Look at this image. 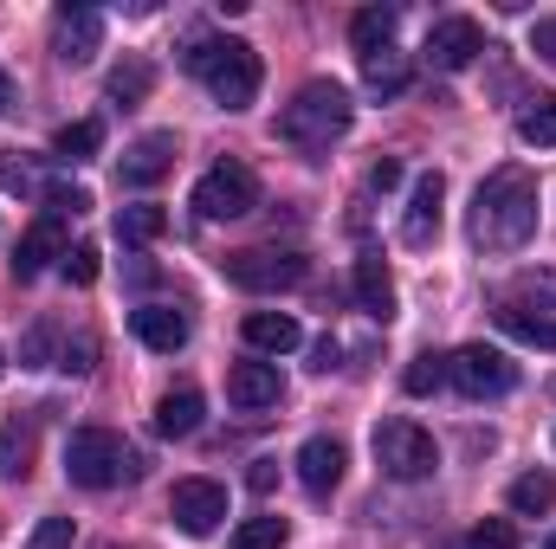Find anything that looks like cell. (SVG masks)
Returning a JSON list of instances; mask_svg holds the SVG:
<instances>
[{
	"label": "cell",
	"instance_id": "cell-1",
	"mask_svg": "<svg viewBox=\"0 0 556 549\" xmlns=\"http://www.w3.org/2000/svg\"><path fill=\"white\" fill-rule=\"evenodd\" d=\"M466 233H472L479 253H518V246H531V233H538V181H531V168H518V162L492 168L479 181V194H472Z\"/></svg>",
	"mask_w": 556,
	"mask_h": 549
},
{
	"label": "cell",
	"instance_id": "cell-2",
	"mask_svg": "<svg viewBox=\"0 0 556 549\" xmlns=\"http://www.w3.org/2000/svg\"><path fill=\"white\" fill-rule=\"evenodd\" d=\"M350 124H356V104H350V91L337 78H311L278 111V137L291 142V149H304V155H330V142L350 137Z\"/></svg>",
	"mask_w": 556,
	"mask_h": 549
},
{
	"label": "cell",
	"instance_id": "cell-3",
	"mask_svg": "<svg viewBox=\"0 0 556 549\" xmlns=\"http://www.w3.org/2000/svg\"><path fill=\"white\" fill-rule=\"evenodd\" d=\"M181 65L214 91L220 111H247V104L260 98V78H266L260 52H253L247 39H194V46L181 52Z\"/></svg>",
	"mask_w": 556,
	"mask_h": 549
},
{
	"label": "cell",
	"instance_id": "cell-4",
	"mask_svg": "<svg viewBox=\"0 0 556 549\" xmlns=\"http://www.w3.org/2000/svg\"><path fill=\"white\" fill-rule=\"evenodd\" d=\"M65 478L85 485V491L130 485V478H142V452L124 433H111V426H78V433L65 439Z\"/></svg>",
	"mask_w": 556,
	"mask_h": 549
},
{
	"label": "cell",
	"instance_id": "cell-5",
	"mask_svg": "<svg viewBox=\"0 0 556 549\" xmlns=\"http://www.w3.org/2000/svg\"><path fill=\"white\" fill-rule=\"evenodd\" d=\"M220 272H227V284H240V291L273 297V291L304 284V278H311V259H304V253H291V246H247V253H227V259H220Z\"/></svg>",
	"mask_w": 556,
	"mask_h": 549
},
{
	"label": "cell",
	"instance_id": "cell-6",
	"mask_svg": "<svg viewBox=\"0 0 556 549\" xmlns=\"http://www.w3.org/2000/svg\"><path fill=\"white\" fill-rule=\"evenodd\" d=\"M446 382H453L466 401H498V395L518 388V362H511L505 349H492V343H466V349L446 356Z\"/></svg>",
	"mask_w": 556,
	"mask_h": 549
},
{
	"label": "cell",
	"instance_id": "cell-7",
	"mask_svg": "<svg viewBox=\"0 0 556 549\" xmlns=\"http://www.w3.org/2000/svg\"><path fill=\"white\" fill-rule=\"evenodd\" d=\"M376 465H382L395 485H415V478H433L440 446H433V433L415 426V420H382V426H376Z\"/></svg>",
	"mask_w": 556,
	"mask_h": 549
},
{
	"label": "cell",
	"instance_id": "cell-8",
	"mask_svg": "<svg viewBox=\"0 0 556 549\" xmlns=\"http://www.w3.org/2000/svg\"><path fill=\"white\" fill-rule=\"evenodd\" d=\"M253 207H260V175L247 162H220L194 181V214L201 220H240Z\"/></svg>",
	"mask_w": 556,
	"mask_h": 549
},
{
	"label": "cell",
	"instance_id": "cell-9",
	"mask_svg": "<svg viewBox=\"0 0 556 549\" xmlns=\"http://www.w3.org/2000/svg\"><path fill=\"white\" fill-rule=\"evenodd\" d=\"M427 65L433 72H466L479 52H485V33H479V20H466V13H446V20H433V33H427Z\"/></svg>",
	"mask_w": 556,
	"mask_h": 549
},
{
	"label": "cell",
	"instance_id": "cell-10",
	"mask_svg": "<svg viewBox=\"0 0 556 549\" xmlns=\"http://www.w3.org/2000/svg\"><path fill=\"white\" fill-rule=\"evenodd\" d=\"M168 518H175L188 537L220 531V518H227V485H214V478H181V485L168 491Z\"/></svg>",
	"mask_w": 556,
	"mask_h": 549
},
{
	"label": "cell",
	"instance_id": "cell-11",
	"mask_svg": "<svg viewBox=\"0 0 556 549\" xmlns=\"http://www.w3.org/2000/svg\"><path fill=\"white\" fill-rule=\"evenodd\" d=\"M440 207H446V175H420L415 194H408V214H402V246H415V253H427L433 240H440Z\"/></svg>",
	"mask_w": 556,
	"mask_h": 549
},
{
	"label": "cell",
	"instance_id": "cell-12",
	"mask_svg": "<svg viewBox=\"0 0 556 549\" xmlns=\"http://www.w3.org/2000/svg\"><path fill=\"white\" fill-rule=\"evenodd\" d=\"M343 465H350V452H343V439H330V433H317V439L298 446V485H304L311 498H330V491L343 485Z\"/></svg>",
	"mask_w": 556,
	"mask_h": 549
},
{
	"label": "cell",
	"instance_id": "cell-13",
	"mask_svg": "<svg viewBox=\"0 0 556 549\" xmlns=\"http://www.w3.org/2000/svg\"><path fill=\"white\" fill-rule=\"evenodd\" d=\"M168 168H175V137H168V130H149V137H137L124 149L117 181H124V188H155Z\"/></svg>",
	"mask_w": 556,
	"mask_h": 549
},
{
	"label": "cell",
	"instance_id": "cell-14",
	"mask_svg": "<svg viewBox=\"0 0 556 549\" xmlns=\"http://www.w3.org/2000/svg\"><path fill=\"white\" fill-rule=\"evenodd\" d=\"M98 46H104V13H98V7H65L59 26H52V52H59L65 65H85Z\"/></svg>",
	"mask_w": 556,
	"mask_h": 549
},
{
	"label": "cell",
	"instance_id": "cell-15",
	"mask_svg": "<svg viewBox=\"0 0 556 549\" xmlns=\"http://www.w3.org/2000/svg\"><path fill=\"white\" fill-rule=\"evenodd\" d=\"M72 246H65V220L59 214H39L33 220V233L20 240V253H13V278H39L52 259H65Z\"/></svg>",
	"mask_w": 556,
	"mask_h": 549
},
{
	"label": "cell",
	"instance_id": "cell-16",
	"mask_svg": "<svg viewBox=\"0 0 556 549\" xmlns=\"http://www.w3.org/2000/svg\"><path fill=\"white\" fill-rule=\"evenodd\" d=\"M130 330H137L142 349H155V356H175V349L188 343V317H181L175 304H137V310H130Z\"/></svg>",
	"mask_w": 556,
	"mask_h": 549
},
{
	"label": "cell",
	"instance_id": "cell-17",
	"mask_svg": "<svg viewBox=\"0 0 556 549\" xmlns=\"http://www.w3.org/2000/svg\"><path fill=\"white\" fill-rule=\"evenodd\" d=\"M278 395H285V382H278L273 362H240V369L227 375V401H233V408H247V413L278 408Z\"/></svg>",
	"mask_w": 556,
	"mask_h": 549
},
{
	"label": "cell",
	"instance_id": "cell-18",
	"mask_svg": "<svg viewBox=\"0 0 556 549\" xmlns=\"http://www.w3.org/2000/svg\"><path fill=\"white\" fill-rule=\"evenodd\" d=\"M240 336H247L260 356H285V349H298V343H304L298 317H285V310H253V317L240 323Z\"/></svg>",
	"mask_w": 556,
	"mask_h": 549
},
{
	"label": "cell",
	"instance_id": "cell-19",
	"mask_svg": "<svg viewBox=\"0 0 556 549\" xmlns=\"http://www.w3.org/2000/svg\"><path fill=\"white\" fill-rule=\"evenodd\" d=\"M201 413H207V401L194 388H168L155 401V433L162 439H188V433H201Z\"/></svg>",
	"mask_w": 556,
	"mask_h": 549
},
{
	"label": "cell",
	"instance_id": "cell-20",
	"mask_svg": "<svg viewBox=\"0 0 556 549\" xmlns=\"http://www.w3.org/2000/svg\"><path fill=\"white\" fill-rule=\"evenodd\" d=\"M356 304L376 317V323H389L395 317V278H389V266L369 253V259H356Z\"/></svg>",
	"mask_w": 556,
	"mask_h": 549
},
{
	"label": "cell",
	"instance_id": "cell-21",
	"mask_svg": "<svg viewBox=\"0 0 556 549\" xmlns=\"http://www.w3.org/2000/svg\"><path fill=\"white\" fill-rule=\"evenodd\" d=\"M363 85H369V98H402L408 85H415V65H408V52H369L363 59Z\"/></svg>",
	"mask_w": 556,
	"mask_h": 549
},
{
	"label": "cell",
	"instance_id": "cell-22",
	"mask_svg": "<svg viewBox=\"0 0 556 549\" xmlns=\"http://www.w3.org/2000/svg\"><path fill=\"white\" fill-rule=\"evenodd\" d=\"M350 46L369 59V52H389L395 46V7H363L356 20H350Z\"/></svg>",
	"mask_w": 556,
	"mask_h": 549
},
{
	"label": "cell",
	"instance_id": "cell-23",
	"mask_svg": "<svg viewBox=\"0 0 556 549\" xmlns=\"http://www.w3.org/2000/svg\"><path fill=\"white\" fill-rule=\"evenodd\" d=\"M0 194H39L46 201V168L26 149H0Z\"/></svg>",
	"mask_w": 556,
	"mask_h": 549
},
{
	"label": "cell",
	"instance_id": "cell-24",
	"mask_svg": "<svg viewBox=\"0 0 556 549\" xmlns=\"http://www.w3.org/2000/svg\"><path fill=\"white\" fill-rule=\"evenodd\" d=\"M498 304H505V310H531V304H538V317H551L556 310V272H525Z\"/></svg>",
	"mask_w": 556,
	"mask_h": 549
},
{
	"label": "cell",
	"instance_id": "cell-25",
	"mask_svg": "<svg viewBox=\"0 0 556 549\" xmlns=\"http://www.w3.org/2000/svg\"><path fill=\"white\" fill-rule=\"evenodd\" d=\"M26 465H33V420L13 413V420L0 426V472H7V478H26Z\"/></svg>",
	"mask_w": 556,
	"mask_h": 549
},
{
	"label": "cell",
	"instance_id": "cell-26",
	"mask_svg": "<svg viewBox=\"0 0 556 549\" xmlns=\"http://www.w3.org/2000/svg\"><path fill=\"white\" fill-rule=\"evenodd\" d=\"M162 233H168V214L149 207V201H137V207L117 214V240H124V246H149V240H162Z\"/></svg>",
	"mask_w": 556,
	"mask_h": 549
},
{
	"label": "cell",
	"instance_id": "cell-27",
	"mask_svg": "<svg viewBox=\"0 0 556 549\" xmlns=\"http://www.w3.org/2000/svg\"><path fill=\"white\" fill-rule=\"evenodd\" d=\"M518 142H531V149H556V98H531L525 111H518Z\"/></svg>",
	"mask_w": 556,
	"mask_h": 549
},
{
	"label": "cell",
	"instance_id": "cell-28",
	"mask_svg": "<svg viewBox=\"0 0 556 549\" xmlns=\"http://www.w3.org/2000/svg\"><path fill=\"white\" fill-rule=\"evenodd\" d=\"M104 149V130L91 124V117H78V124H65L59 137H52V162H91Z\"/></svg>",
	"mask_w": 556,
	"mask_h": 549
},
{
	"label": "cell",
	"instance_id": "cell-29",
	"mask_svg": "<svg viewBox=\"0 0 556 549\" xmlns=\"http://www.w3.org/2000/svg\"><path fill=\"white\" fill-rule=\"evenodd\" d=\"M556 505V478L551 472H525V478H511V511L518 518H544Z\"/></svg>",
	"mask_w": 556,
	"mask_h": 549
},
{
	"label": "cell",
	"instance_id": "cell-30",
	"mask_svg": "<svg viewBox=\"0 0 556 549\" xmlns=\"http://www.w3.org/2000/svg\"><path fill=\"white\" fill-rule=\"evenodd\" d=\"M149 85H155L149 59H124V65L111 72V98H117V104H142V98H149Z\"/></svg>",
	"mask_w": 556,
	"mask_h": 549
},
{
	"label": "cell",
	"instance_id": "cell-31",
	"mask_svg": "<svg viewBox=\"0 0 556 549\" xmlns=\"http://www.w3.org/2000/svg\"><path fill=\"white\" fill-rule=\"evenodd\" d=\"M285 537H291V524H285V518H247V524L233 531V544H227V549H285Z\"/></svg>",
	"mask_w": 556,
	"mask_h": 549
},
{
	"label": "cell",
	"instance_id": "cell-32",
	"mask_svg": "<svg viewBox=\"0 0 556 549\" xmlns=\"http://www.w3.org/2000/svg\"><path fill=\"white\" fill-rule=\"evenodd\" d=\"M402 388H408V395H440V388H446V356H433V349L415 356V362L402 369Z\"/></svg>",
	"mask_w": 556,
	"mask_h": 549
},
{
	"label": "cell",
	"instance_id": "cell-33",
	"mask_svg": "<svg viewBox=\"0 0 556 549\" xmlns=\"http://www.w3.org/2000/svg\"><path fill=\"white\" fill-rule=\"evenodd\" d=\"M459 549H518V531H511L505 518H485V524H472V531L459 537Z\"/></svg>",
	"mask_w": 556,
	"mask_h": 549
},
{
	"label": "cell",
	"instance_id": "cell-34",
	"mask_svg": "<svg viewBox=\"0 0 556 549\" xmlns=\"http://www.w3.org/2000/svg\"><path fill=\"white\" fill-rule=\"evenodd\" d=\"M98 272H104V266H98V246H72V253H65V278H72V284H98Z\"/></svg>",
	"mask_w": 556,
	"mask_h": 549
},
{
	"label": "cell",
	"instance_id": "cell-35",
	"mask_svg": "<svg viewBox=\"0 0 556 549\" xmlns=\"http://www.w3.org/2000/svg\"><path fill=\"white\" fill-rule=\"evenodd\" d=\"M85 207H91V194H85V188H46V214H59V220H65V214H85Z\"/></svg>",
	"mask_w": 556,
	"mask_h": 549
},
{
	"label": "cell",
	"instance_id": "cell-36",
	"mask_svg": "<svg viewBox=\"0 0 556 549\" xmlns=\"http://www.w3.org/2000/svg\"><path fill=\"white\" fill-rule=\"evenodd\" d=\"M26 549H72V518H46Z\"/></svg>",
	"mask_w": 556,
	"mask_h": 549
},
{
	"label": "cell",
	"instance_id": "cell-37",
	"mask_svg": "<svg viewBox=\"0 0 556 549\" xmlns=\"http://www.w3.org/2000/svg\"><path fill=\"white\" fill-rule=\"evenodd\" d=\"M402 175H408V168H402L395 155H382V162L369 168V188H376V194H389V188H402Z\"/></svg>",
	"mask_w": 556,
	"mask_h": 549
},
{
	"label": "cell",
	"instance_id": "cell-38",
	"mask_svg": "<svg viewBox=\"0 0 556 549\" xmlns=\"http://www.w3.org/2000/svg\"><path fill=\"white\" fill-rule=\"evenodd\" d=\"M91 356H98V343H91V336H78V343H65V362H59V369L85 375V369H91Z\"/></svg>",
	"mask_w": 556,
	"mask_h": 549
},
{
	"label": "cell",
	"instance_id": "cell-39",
	"mask_svg": "<svg viewBox=\"0 0 556 549\" xmlns=\"http://www.w3.org/2000/svg\"><path fill=\"white\" fill-rule=\"evenodd\" d=\"M531 52L556 65V20H538V26H531Z\"/></svg>",
	"mask_w": 556,
	"mask_h": 549
},
{
	"label": "cell",
	"instance_id": "cell-40",
	"mask_svg": "<svg viewBox=\"0 0 556 549\" xmlns=\"http://www.w3.org/2000/svg\"><path fill=\"white\" fill-rule=\"evenodd\" d=\"M247 485H253V491L266 498V491L278 485V459H253V472H247Z\"/></svg>",
	"mask_w": 556,
	"mask_h": 549
},
{
	"label": "cell",
	"instance_id": "cell-41",
	"mask_svg": "<svg viewBox=\"0 0 556 549\" xmlns=\"http://www.w3.org/2000/svg\"><path fill=\"white\" fill-rule=\"evenodd\" d=\"M46 349H52V330H46V323H39V330H33V336H26V362H46Z\"/></svg>",
	"mask_w": 556,
	"mask_h": 549
},
{
	"label": "cell",
	"instance_id": "cell-42",
	"mask_svg": "<svg viewBox=\"0 0 556 549\" xmlns=\"http://www.w3.org/2000/svg\"><path fill=\"white\" fill-rule=\"evenodd\" d=\"M311 369H337V336H324V343H311Z\"/></svg>",
	"mask_w": 556,
	"mask_h": 549
},
{
	"label": "cell",
	"instance_id": "cell-43",
	"mask_svg": "<svg viewBox=\"0 0 556 549\" xmlns=\"http://www.w3.org/2000/svg\"><path fill=\"white\" fill-rule=\"evenodd\" d=\"M0 111H13V78H7V65H0Z\"/></svg>",
	"mask_w": 556,
	"mask_h": 549
},
{
	"label": "cell",
	"instance_id": "cell-44",
	"mask_svg": "<svg viewBox=\"0 0 556 549\" xmlns=\"http://www.w3.org/2000/svg\"><path fill=\"white\" fill-rule=\"evenodd\" d=\"M544 549H556V531H551V544H544Z\"/></svg>",
	"mask_w": 556,
	"mask_h": 549
},
{
	"label": "cell",
	"instance_id": "cell-45",
	"mask_svg": "<svg viewBox=\"0 0 556 549\" xmlns=\"http://www.w3.org/2000/svg\"><path fill=\"white\" fill-rule=\"evenodd\" d=\"M0 375H7V356H0Z\"/></svg>",
	"mask_w": 556,
	"mask_h": 549
}]
</instances>
